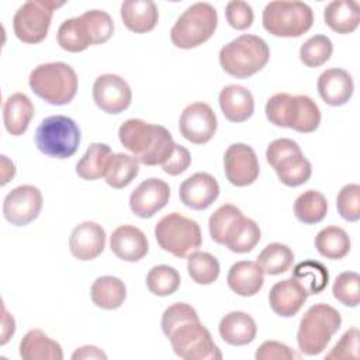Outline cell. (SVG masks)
Returning a JSON list of instances; mask_svg holds the SVG:
<instances>
[{"mask_svg": "<svg viewBox=\"0 0 360 360\" xmlns=\"http://www.w3.org/2000/svg\"><path fill=\"white\" fill-rule=\"evenodd\" d=\"M162 330L173 352L184 360H221L222 353L197 311L186 302H174L162 315Z\"/></svg>", "mask_w": 360, "mask_h": 360, "instance_id": "cell-1", "label": "cell"}, {"mask_svg": "<svg viewBox=\"0 0 360 360\" xmlns=\"http://www.w3.org/2000/svg\"><path fill=\"white\" fill-rule=\"evenodd\" d=\"M121 145L142 165H163L174 150L176 142L172 134L162 125L149 124L138 118H129L118 129Z\"/></svg>", "mask_w": 360, "mask_h": 360, "instance_id": "cell-2", "label": "cell"}, {"mask_svg": "<svg viewBox=\"0 0 360 360\" xmlns=\"http://www.w3.org/2000/svg\"><path fill=\"white\" fill-rule=\"evenodd\" d=\"M267 120L281 128H291L297 132H314L321 124V110L308 96H291L288 93H276L264 107Z\"/></svg>", "mask_w": 360, "mask_h": 360, "instance_id": "cell-3", "label": "cell"}, {"mask_svg": "<svg viewBox=\"0 0 360 360\" xmlns=\"http://www.w3.org/2000/svg\"><path fill=\"white\" fill-rule=\"evenodd\" d=\"M269 59V45L263 38L253 34L239 35L219 51L221 68L236 79H246L260 72Z\"/></svg>", "mask_w": 360, "mask_h": 360, "instance_id": "cell-4", "label": "cell"}, {"mask_svg": "<svg viewBox=\"0 0 360 360\" xmlns=\"http://www.w3.org/2000/svg\"><path fill=\"white\" fill-rule=\"evenodd\" d=\"M30 87L39 98L52 105L70 103L77 93V75L63 62H49L34 68L28 79Z\"/></svg>", "mask_w": 360, "mask_h": 360, "instance_id": "cell-5", "label": "cell"}, {"mask_svg": "<svg viewBox=\"0 0 360 360\" xmlns=\"http://www.w3.org/2000/svg\"><path fill=\"white\" fill-rule=\"evenodd\" d=\"M340 325L342 316L333 307L323 302L309 307L298 326V349L307 356L319 354L325 350Z\"/></svg>", "mask_w": 360, "mask_h": 360, "instance_id": "cell-6", "label": "cell"}, {"mask_svg": "<svg viewBox=\"0 0 360 360\" xmlns=\"http://www.w3.org/2000/svg\"><path fill=\"white\" fill-rule=\"evenodd\" d=\"M218 14L214 6L198 1L187 7L170 30V39L180 49H191L207 42L215 32Z\"/></svg>", "mask_w": 360, "mask_h": 360, "instance_id": "cell-7", "label": "cell"}, {"mask_svg": "<svg viewBox=\"0 0 360 360\" xmlns=\"http://www.w3.org/2000/svg\"><path fill=\"white\" fill-rule=\"evenodd\" d=\"M34 139L41 153L55 159H68L80 145V129L66 115H51L37 127Z\"/></svg>", "mask_w": 360, "mask_h": 360, "instance_id": "cell-8", "label": "cell"}, {"mask_svg": "<svg viewBox=\"0 0 360 360\" xmlns=\"http://www.w3.org/2000/svg\"><path fill=\"white\" fill-rule=\"evenodd\" d=\"M262 22L274 37L297 38L311 30L314 13L304 1H270L263 10Z\"/></svg>", "mask_w": 360, "mask_h": 360, "instance_id": "cell-9", "label": "cell"}, {"mask_svg": "<svg viewBox=\"0 0 360 360\" xmlns=\"http://www.w3.org/2000/svg\"><path fill=\"white\" fill-rule=\"evenodd\" d=\"M159 246L176 257H187L202 243L200 225L179 212L165 215L155 226Z\"/></svg>", "mask_w": 360, "mask_h": 360, "instance_id": "cell-10", "label": "cell"}, {"mask_svg": "<svg viewBox=\"0 0 360 360\" xmlns=\"http://www.w3.org/2000/svg\"><path fill=\"white\" fill-rule=\"evenodd\" d=\"M266 160L274 169L278 180L287 187L304 184L312 174V166L302 155L300 145L288 138L270 142L266 149Z\"/></svg>", "mask_w": 360, "mask_h": 360, "instance_id": "cell-11", "label": "cell"}, {"mask_svg": "<svg viewBox=\"0 0 360 360\" xmlns=\"http://www.w3.org/2000/svg\"><path fill=\"white\" fill-rule=\"evenodd\" d=\"M65 1L28 0L14 14L13 30L15 37L24 44H39L46 35L52 21L53 10Z\"/></svg>", "mask_w": 360, "mask_h": 360, "instance_id": "cell-12", "label": "cell"}, {"mask_svg": "<svg viewBox=\"0 0 360 360\" xmlns=\"http://www.w3.org/2000/svg\"><path fill=\"white\" fill-rule=\"evenodd\" d=\"M42 210V193L31 184L13 188L3 201L4 218L15 226H24L38 218Z\"/></svg>", "mask_w": 360, "mask_h": 360, "instance_id": "cell-13", "label": "cell"}, {"mask_svg": "<svg viewBox=\"0 0 360 360\" xmlns=\"http://www.w3.org/2000/svg\"><path fill=\"white\" fill-rule=\"evenodd\" d=\"M218 121L214 110L202 101L188 104L179 120V129L183 138L195 145L207 143L217 132Z\"/></svg>", "mask_w": 360, "mask_h": 360, "instance_id": "cell-14", "label": "cell"}, {"mask_svg": "<svg viewBox=\"0 0 360 360\" xmlns=\"http://www.w3.org/2000/svg\"><path fill=\"white\" fill-rule=\"evenodd\" d=\"M224 170L231 184L236 187L250 186L260 172L256 152L246 143H232L224 155Z\"/></svg>", "mask_w": 360, "mask_h": 360, "instance_id": "cell-15", "label": "cell"}, {"mask_svg": "<svg viewBox=\"0 0 360 360\" xmlns=\"http://www.w3.org/2000/svg\"><path fill=\"white\" fill-rule=\"evenodd\" d=\"M93 98L96 105L108 114H120L131 105L132 91L125 79L104 73L94 80Z\"/></svg>", "mask_w": 360, "mask_h": 360, "instance_id": "cell-16", "label": "cell"}, {"mask_svg": "<svg viewBox=\"0 0 360 360\" xmlns=\"http://www.w3.org/2000/svg\"><path fill=\"white\" fill-rule=\"evenodd\" d=\"M170 198L169 184L156 177L143 180L129 195V208L139 218H150L160 211Z\"/></svg>", "mask_w": 360, "mask_h": 360, "instance_id": "cell-17", "label": "cell"}, {"mask_svg": "<svg viewBox=\"0 0 360 360\" xmlns=\"http://www.w3.org/2000/svg\"><path fill=\"white\" fill-rule=\"evenodd\" d=\"M219 195V184L214 176L198 172L183 180L179 187L180 201L191 210H207Z\"/></svg>", "mask_w": 360, "mask_h": 360, "instance_id": "cell-18", "label": "cell"}, {"mask_svg": "<svg viewBox=\"0 0 360 360\" xmlns=\"http://www.w3.org/2000/svg\"><path fill=\"white\" fill-rule=\"evenodd\" d=\"M105 231L93 221L76 225L69 238V249L73 257L87 262L100 256L105 248Z\"/></svg>", "mask_w": 360, "mask_h": 360, "instance_id": "cell-19", "label": "cell"}, {"mask_svg": "<svg viewBox=\"0 0 360 360\" xmlns=\"http://www.w3.org/2000/svg\"><path fill=\"white\" fill-rule=\"evenodd\" d=\"M307 298V290L292 277L276 283L269 292L270 308L283 318L294 316L302 308Z\"/></svg>", "mask_w": 360, "mask_h": 360, "instance_id": "cell-20", "label": "cell"}, {"mask_svg": "<svg viewBox=\"0 0 360 360\" xmlns=\"http://www.w3.org/2000/svg\"><path fill=\"white\" fill-rule=\"evenodd\" d=\"M316 89L328 105L339 107L352 98L354 84L349 72L340 68H330L319 75Z\"/></svg>", "mask_w": 360, "mask_h": 360, "instance_id": "cell-21", "label": "cell"}, {"mask_svg": "<svg viewBox=\"0 0 360 360\" xmlns=\"http://www.w3.org/2000/svg\"><path fill=\"white\" fill-rule=\"evenodd\" d=\"M111 252L121 260L139 262L149 250L146 235L134 225L115 228L110 238Z\"/></svg>", "mask_w": 360, "mask_h": 360, "instance_id": "cell-22", "label": "cell"}, {"mask_svg": "<svg viewBox=\"0 0 360 360\" xmlns=\"http://www.w3.org/2000/svg\"><path fill=\"white\" fill-rule=\"evenodd\" d=\"M219 107L224 117L231 122H243L255 111V100L246 87L240 84H228L219 91Z\"/></svg>", "mask_w": 360, "mask_h": 360, "instance_id": "cell-23", "label": "cell"}, {"mask_svg": "<svg viewBox=\"0 0 360 360\" xmlns=\"http://www.w3.org/2000/svg\"><path fill=\"white\" fill-rule=\"evenodd\" d=\"M226 281L229 288L240 297L256 295L264 284V273L256 262L240 260L231 266Z\"/></svg>", "mask_w": 360, "mask_h": 360, "instance_id": "cell-24", "label": "cell"}, {"mask_svg": "<svg viewBox=\"0 0 360 360\" xmlns=\"http://www.w3.org/2000/svg\"><path fill=\"white\" fill-rule=\"evenodd\" d=\"M120 13L124 25L135 34L152 31L159 20L158 6L152 0H125Z\"/></svg>", "mask_w": 360, "mask_h": 360, "instance_id": "cell-25", "label": "cell"}, {"mask_svg": "<svg viewBox=\"0 0 360 360\" xmlns=\"http://www.w3.org/2000/svg\"><path fill=\"white\" fill-rule=\"evenodd\" d=\"M218 332L225 343L232 346H245L255 340L257 326L249 314L232 311L221 319Z\"/></svg>", "mask_w": 360, "mask_h": 360, "instance_id": "cell-26", "label": "cell"}, {"mask_svg": "<svg viewBox=\"0 0 360 360\" xmlns=\"http://www.w3.org/2000/svg\"><path fill=\"white\" fill-rule=\"evenodd\" d=\"M34 117V104L24 93H14L3 104V122L8 134L22 135Z\"/></svg>", "mask_w": 360, "mask_h": 360, "instance_id": "cell-27", "label": "cell"}, {"mask_svg": "<svg viewBox=\"0 0 360 360\" xmlns=\"http://www.w3.org/2000/svg\"><path fill=\"white\" fill-rule=\"evenodd\" d=\"M326 25L338 34H350L360 24V4L353 0H333L323 10Z\"/></svg>", "mask_w": 360, "mask_h": 360, "instance_id": "cell-28", "label": "cell"}, {"mask_svg": "<svg viewBox=\"0 0 360 360\" xmlns=\"http://www.w3.org/2000/svg\"><path fill=\"white\" fill-rule=\"evenodd\" d=\"M20 356L24 360H62L63 352L60 345L41 329H31L20 342Z\"/></svg>", "mask_w": 360, "mask_h": 360, "instance_id": "cell-29", "label": "cell"}, {"mask_svg": "<svg viewBox=\"0 0 360 360\" xmlns=\"http://www.w3.org/2000/svg\"><path fill=\"white\" fill-rule=\"evenodd\" d=\"M91 301L98 308L111 311L120 308L127 298L124 281L114 276H101L94 280L90 288Z\"/></svg>", "mask_w": 360, "mask_h": 360, "instance_id": "cell-30", "label": "cell"}, {"mask_svg": "<svg viewBox=\"0 0 360 360\" xmlns=\"http://www.w3.org/2000/svg\"><path fill=\"white\" fill-rule=\"evenodd\" d=\"M112 155L114 153L107 143H90L86 153L76 165L77 176L83 180H97L100 177H104Z\"/></svg>", "mask_w": 360, "mask_h": 360, "instance_id": "cell-31", "label": "cell"}, {"mask_svg": "<svg viewBox=\"0 0 360 360\" xmlns=\"http://www.w3.org/2000/svg\"><path fill=\"white\" fill-rule=\"evenodd\" d=\"M243 217L242 211L232 204H224L215 210L208 219V229L212 240L219 245H225L236 231Z\"/></svg>", "mask_w": 360, "mask_h": 360, "instance_id": "cell-32", "label": "cell"}, {"mask_svg": "<svg viewBox=\"0 0 360 360\" xmlns=\"http://www.w3.org/2000/svg\"><path fill=\"white\" fill-rule=\"evenodd\" d=\"M315 248L321 256L339 260L349 253L350 238L347 232L339 226H326L315 236Z\"/></svg>", "mask_w": 360, "mask_h": 360, "instance_id": "cell-33", "label": "cell"}, {"mask_svg": "<svg viewBox=\"0 0 360 360\" xmlns=\"http://www.w3.org/2000/svg\"><path fill=\"white\" fill-rule=\"evenodd\" d=\"M56 39L62 49L72 53L83 52L91 45L86 25L80 15L65 20L58 28Z\"/></svg>", "mask_w": 360, "mask_h": 360, "instance_id": "cell-34", "label": "cell"}, {"mask_svg": "<svg viewBox=\"0 0 360 360\" xmlns=\"http://www.w3.org/2000/svg\"><path fill=\"white\" fill-rule=\"evenodd\" d=\"M139 173V162L127 153H114L105 170V183L112 188L127 187Z\"/></svg>", "mask_w": 360, "mask_h": 360, "instance_id": "cell-35", "label": "cell"}, {"mask_svg": "<svg viewBox=\"0 0 360 360\" xmlns=\"http://www.w3.org/2000/svg\"><path fill=\"white\" fill-rule=\"evenodd\" d=\"M328 212V201L325 195L316 190H307L300 194L294 202V214L302 224H318Z\"/></svg>", "mask_w": 360, "mask_h": 360, "instance_id": "cell-36", "label": "cell"}, {"mask_svg": "<svg viewBox=\"0 0 360 360\" xmlns=\"http://www.w3.org/2000/svg\"><path fill=\"white\" fill-rule=\"evenodd\" d=\"M292 278H295L309 294L322 292L329 283L328 269L316 260H304L292 269Z\"/></svg>", "mask_w": 360, "mask_h": 360, "instance_id": "cell-37", "label": "cell"}, {"mask_svg": "<svg viewBox=\"0 0 360 360\" xmlns=\"http://www.w3.org/2000/svg\"><path fill=\"white\" fill-rule=\"evenodd\" d=\"M294 262L292 250L283 243H269L257 256L256 263L260 266L263 273L269 276H277L285 273Z\"/></svg>", "mask_w": 360, "mask_h": 360, "instance_id": "cell-38", "label": "cell"}, {"mask_svg": "<svg viewBox=\"0 0 360 360\" xmlns=\"http://www.w3.org/2000/svg\"><path fill=\"white\" fill-rule=\"evenodd\" d=\"M187 257V271L194 283L208 285L218 278L221 267L215 256L208 252L195 250Z\"/></svg>", "mask_w": 360, "mask_h": 360, "instance_id": "cell-39", "label": "cell"}, {"mask_svg": "<svg viewBox=\"0 0 360 360\" xmlns=\"http://www.w3.org/2000/svg\"><path fill=\"white\" fill-rule=\"evenodd\" d=\"M179 271L167 264L153 266L146 276L148 290L158 297H167L177 291L180 287Z\"/></svg>", "mask_w": 360, "mask_h": 360, "instance_id": "cell-40", "label": "cell"}, {"mask_svg": "<svg viewBox=\"0 0 360 360\" xmlns=\"http://www.w3.org/2000/svg\"><path fill=\"white\" fill-rule=\"evenodd\" d=\"M333 52L332 41L326 35H314L300 48V59L308 68L322 66L329 60Z\"/></svg>", "mask_w": 360, "mask_h": 360, "instance_id": "cell-41", "label": "cell"}, {"mask_svg": "<svg viewBox=\"0 0 360 360\" xmlns=\"http://www.w3.org/2000/svg\"><path fill=\"white\" fill-rule=\"evenodd\" d=\"M80 17L86 25L91 45L104 44L111 38L114 32V21L108 13L103 10H89Z\"/></svg>", "mask_w": 360, "mask_h": 360, "instance_id": "cell-42", "label": "cell"}, {"mask_svg": "<svg viewBox=\"0 0 360 360\" xmlns=\"http://www.w3.org/2000/svg\"><path fill=\"white\" fill-rule=\"evenodd\" d=\"M259 240H260L259 225L253 219L243 217V219L238 225L233 235L228 239L225 246L233 253H248L259 243Z\"/></svg>", "mask_w": 360, "mask_h": 360, "instance_id": "cell-43", "label": "cell"}, {"mask_svg": "<svg viewBox=\"0 0 360 360\" xmlns=\"http://www.w3.org/2000/svg\"><path fill=\"white\" fill-rule=\"evenodd\" d=\"M335 300L346 307H357L360 302V276L356 271L340 273L332 285Z\"/></svg>", "mask_w": 360, "mask_h": 360, "instance_id": "cell-44", "label": "cell"}, {"mask_svg": "<svg viewBox=\"0 0 360 360\" xmlns=\"http://www.w3.org/2000/svg\"><path fill=\"white\" fill-rule=\"evenodd\" d=\"M336 208L340 217L349 222L360 219V186L350 183L342 187L336 197Z\"/></svg>", "mask_w": 360, "mask_h": 360, "instance_id": "cell-45", "label": "cell"}, {"mask_svg": "<svg viewBox=\"0 0 360 360\" xmlns=\"http://www.w3.org/2000/svg\"><path fill=\"white\" fill-rule=\"evenodd\" d=\"M359 339L357 328H350L343 333L339 342L325 356L326 360H357L359 359Z\"/></svg>", "mask_w": 360, "mask_h": 360, "instance_id": "cell-46", "label": "cell"}, {"mask_svg": "<svg viewBox=\"0 0 360 360\" xmlns=\"http://www.w3.org/2000/svg\"><path fill=\"white\" fill-rule=\"evenodd\" d=\"M225 18L228 24L235 30H248L253 22L252 6L242 0H232L225 7Z\"/></svg>", "mask_w": 360, "mask_h": 360, "instance_id": "cell-47", "label": "cell"}, {"mask_svg": "<svg viewBox=\"0 0 360 360\" xmlns=\"http://www.w3.org/2000/svg\"><path fill=\"white\" fill-rule=\"evenodd\" d=\"M255 357L256 360H291L300 359V354L281 342L266 340L257 347Z\"/></svg>", "mask_w": 360, "mask_h": 360, "instance_id": "cell-48", "label": "cell"}, {"mask_svg": "<svg viewBox=\"0 0 360 360\" xmlns=\"http://www.w3.org/2000/svg\"><path fill=\"white\" fill-rule=\"evenodd\" d=\"M190 165H191V155H190V152L184 146L176 143L173 153L162 165V170L165 173L170 174V176H177V174L186 172Z\"/></svg>", "mask_w": 360, "mask_h": 360, "instance_id": "cell-49", "label": "cell"}, {"mask_svg": "<svg viewBox=\"0 0 360 360\" xmlns=\"http://www.w3.org/2000/svg\"><path fill=\"white\" fill-rule=\"evenodd\" d=\"M73 360H89V359H97V360H107V354L98 349L97 346H82L79 349H76L72 354Z\"/></svg>", "mask_w": 360, "mask_h": 360, "instance_id": "cell-50", "label": "cell"}, {"mask_svg": "<svg viewBox=\"0 0 360 360\" xmlns=\"http://www.w3.org/2000/svg\"><path fill=\"white\" fill-rule=\"evenodd\" d=\"M15 330V322L14 318L3 308V328H1V345L7 343L10 336L14 335Z\"/></svg>", "mask_w": 360, "mask_h": 360, "instance_id": "cell-51", "label": "cell"}, {"mask_svg": "<svg viewBox=\"0 0 360 360\" xmlns=\"http://www.w3.org/2000/svg\"><path fill=\"white\" fill-rule=\"evenodd\" d=\"M1 165H3V180H1V186H4V184H7V181H10V179H13L14 177V174H15V167H14V163L13 162H10V166L7 167V165H8V159H7V156H1Z\"/></svg>", "mask_w": 360, "mask_h": 360, "instance_id": "cell-52", "label": "cell"}]
</instances>
